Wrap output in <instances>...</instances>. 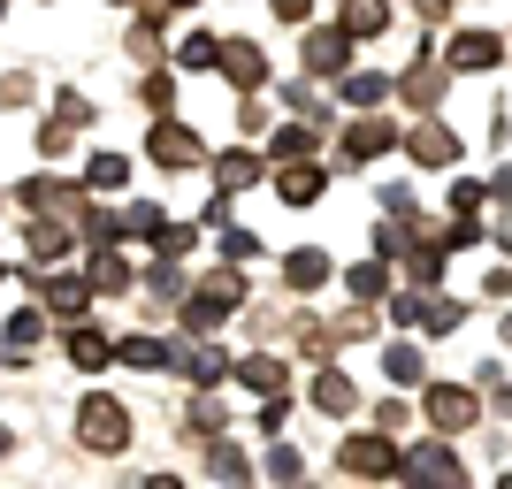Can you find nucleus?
<instances>
[{
	"label": "nucleus",
	"instance_id": "f257e3e1",
	"mask_svg": "<svg viewBox=\"0 0 512 489\" xmlns=\"http://www.w3.org/2000/svg\"><path fill=\"white\" fill-rule=\"evenodd\" d=\"M428 413H436V428H451V436H459V428L474 421V398H467V390H436V398H428Z\"/></svg>",
	"mask_w": 512,
	"mask_h": 489
},
{
	"label": "nucleus",
	"instance_id": "f03ea898",
	"mask_svg": "<svg viewBox=\"0 0 512 489\" xmlns=\"http://www.w3.org/2000/svg\"><path fill=\"white\" fill-rule=\"evenodd\" d=\"M490 62H497V39H482V31L451 39V69H490Z\"/></svg>",
	"mask_w": 512,
	"mask_h": 489
},
{
	"label": "nucleus",
	"instance_id": "7ed1b4c3",
	"mask_svg": "<svg viewBox=\"0 0 512 489\" xmlns=\"http://www.w3.org/2000/svg\"><path fill=\"white\" fill-rule=\"evenodd\" d=\"M383 367H390V383H421V352H406V344H398Z\"/></svg>",
	"mask_w": 512,
	"mask_h": 489
},
{
	"label": "nucleus",
	"instance_id": "20e7f679",
	"mask_svg": "<svg viewBox=\"0 0 512 489\" xmlns=\"http://www.w3.org/2000/svg\"><path fill=\"white\" fill-rule=\"evenodd\" d=\"M321 405H329V413H344V405H352V383H344V375H321V390H314Z\"/></svg>",
	"mask_w": 512,
	"mask_h": 489
},
{
	"label": "nucleus",
	"instance_id": "39448f33",
	"mask_svg": "<svg viewBox=\"0 0 512 489\" xmlns=\"http://www.w3.org/2000/svg\"><path fill=\"white\" fill-rule=\"evenodd\" d=\"M306 62H314V69H337V62H344V39H329V31H321V39H314V54H306Z\"/></svg>",
	"mask_w": 512,
	"mask_h": 489
}]
</instances>
